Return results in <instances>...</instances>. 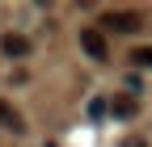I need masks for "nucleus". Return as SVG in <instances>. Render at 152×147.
<instances>
[{"label": "nucleus", "instance_id": "2", "mask_svg": "<svg viewBox=\"0 0 152 147\" xmlns=\"http://www.w3.org/2000/svg\"><path fill=\"white\" fill-rule=\"evenodd\" d=\"M0 50L9 55V59H26V55H30V38H21V34H4V38H0Z\"/></svg>", "mask_w": 152, "mask_h": 147}, {"label": "nucleus", "instance_id": "5", "mask_svg": "<svg viewBox=\"0 0 152 147\" xmlns=\"http://www.w3.org/2000/svg\"><path fill=\"white\" fill-rule=\"evenodd\" d=\"M131 59H135V63H140V67H152V46H140V50H135V55H131Z\"/></svg>", "mask_w": 152, "mask_h": 147}, {"label": "nucleus", "instance_id": "4", "mask_svg": "<svg viewBox=\"0 0 152 147\" xmlns=\"http://www.w3.org/2000/svg\"><path fill=\"white\" fill-rule=\"evenodd\" d=\"M0 122L9 126V130H21V118H17V114H13V109H9L4 101H0Z\"/></svg>", "mask_w": 152, "mask_h": 147}, {"label": "nucleus", "instance_id": "1", "mask_svg": "<svg viewBox=\"0 0 152 147\" xmlns=\"http://www.w3.org/2000/svg\"><path fill=\"white\" fill-rule=\"evenodd\" d=\"M80 50L89 55V59H97V63H106V38L97 30H80Z\"/></svg>", "mask_w": 152, "mask_h": 147}, {"label": "nucleus", "instance_id": "3", "mask_svg": "<svg viewBox=\"0 0 152 147\" xmlns=\"http://www.w3.org/2000/svg\"><path fill=\"white\" fill-rule=\"evenodd\" d=\"M102 21H106L110 30H118V34H131V30H140V17H135V13H106Z\"/></svg>", "mask_w": 152, "mask_h": 147}]
</instances>
